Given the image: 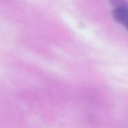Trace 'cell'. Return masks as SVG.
Listing matches in <instances>:
<instances>
[{"mask_svg":"<svg viewBox=\"0 0 128 128\" xmlns=\"http://www.w3.org/2000/svg\"><path fill=\"white\" fill-rule=\"evenodd\" d=\"M109 3L114 9L128 8V2L126 0H109Z\"/></svg>","mask_w":128,"mask_h":128,"instance_id":"2","label":"cell"},{"mask_svg":"<svg viewBox=\"0 0 128 128\" xmlns=\"http://www.w3.org/2000/svg\"><path fill=\"white\" fill-rule=\"evenodd\" d=\"M112 17L115 21L123 25L128 29V8L114 9L112 10Z\"/></svg>","mask_w":128,"mask_h":128,"instance_id":"1","label":"cell"}]
</instances>
